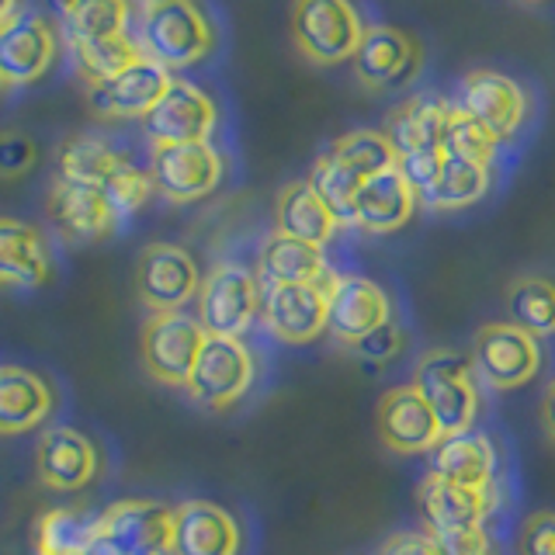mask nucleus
<instances>
[{
	"instance_id": "nucleus-31",
	"label": "nucleus",
	"mask_w": 555,
	"mask_h": 555,
	"mask_svg": "<svg viewBox=\"0 0 555 555\" xmlns=\"http://www.w3.org/2000/svg\"><path fill=\"white\" fill-rule=\"evenodd\" d=\"M507 323L528 330L531 337L555 334V282L542 274L514 278L507 288Z\"/></svg>"
},
{
	"instance_id": "nucleus-15",
	"label": "nucleus",
	"mask_w": 555,
	"mask_h": 555,
	"mask_svg": "<svg viewBox=\"0 0 555 555\" xmlns=\"http://www.w3.org/2000/svg\"><path fill=\"white\" fill-rule=\"evenodd\" d=\"M375 427L382 444L399 451V455H421V451H434V444L441 441L438 416L416 392V386H396L382 396Z\"/></svg>"
},
{
	"instance_id": "nucleus-49",
	"label": "nucleus",
	"mask_w": 555,
	"mask_h": 555,
	"mask_svg": "<svg viewBox=\"0 0 555 555\" xmlns=\"http://www.w3.org/2000/svg\"><path fill=\"white\" fill-rule=\"evenodd\" d=\"M0 87H4V80H0Z\"/></svg>"
},
{
	"instance_id": "nucleus-42",
	"label": "nucleus",
	"mask_w": 555,
	"mask_h": 555,
	"mask_svg": "<svg viewBox=\"0 0 555 555\" xmlns=\"http://www.w3.org/2000/svg\"><path fill=\"white\" fill-rule=\"evenodd\" d=\"M438 538L441 555H496L493 538L486 525H468V528H448V531H430Z\"/></svg>"
},
{
	"instance_id": "nucleus-40",
	"label": "nucleus",
	"mask_w": 555,
	"mask_h": 555,
	"mask_svg": "<svg viewBox=\"0 0 555 555\" xmlns=\"http://www.w3.org/2000/svg\"><path fill=\"white\" fill-rule=\"evenodd\" d=\"M347 347H351L361 361H372V364L392 361L399 351H403V330H399L396 320H386L382 326H375L372 334H364L361 340L347 344Z\"/></svg>"
},
{
	"instance_id": "nucleus-8",
	"label": "nucleus",
	"mask_w": 555,
	"mask_h": 555,
	"mask_svg": "<svg viewBox=\"0 0 555 555\" xmlns=\"http://www.w3.org/2000/svg\"><path fill=\"white\" fill-rule=\"evenodd\" d=\"M222 156L212 143H173L153 146L150 178L167 202H198L212 195L222 181Z\"/></svg>"
},
{
	"instance_id": "nucleus-17",
	"label": "nucleus",
	"mask_w": 555,
	"mask_h": 555,
	"mask_svg": "<svg viewBox=\"0 0 555 555\" xmlns=\"http://www.w3.org/2000/svg\"><path fill=\"white\" fill-rule=\"evenodd\" d=\"M392 320V302L375 282L361 274H330V320L326 330L344 344H354L375 326Z\"/></svg>"
},
{
	"instance_id": "nucleus-45",
	"label": "nucleus",
	"mask_w": 555,
	"mask_h": 555,
	"mask_svg": "<svg viewBox=\"0 0 555 555\" xmlns=\"http://www.w3.org/2000/svg\"><path fill=\"white\" fill-rule=\"evenodd\" d=\"M378 555H441V545L430 531L427 534H396L382 545Z\"/></svg>"
},
{
	"instance_id": "nucleus-3",
	"label": "nucleus",
	"mask_w": 555,
	"mask_h": 555,
	"mask_svg": "<svg viewBox=\"0 0 555 555\" xmlns=\"http://www.w3.org/2000/svg\"><path fill=\"white\" fill-rule=\"evenodd\" d=\"M364 35V22L351 0H295L292 39L312 63L354 60V49Z\"/></svg>"
},
{
	"instance_id": "nucleus-4",
	"label": "nucleus",
	"mask_w": 555,
	"mask_h": 555,
	"mask_svg": "<svg viewBox=\"0 0 555 555\" xmlns=\"http://www.w3.org/2000/svg\"><path fill=\"white\" fill-rule=\"evenodd\" d=\"M260 317V282L240 264H219L202 278L198 323L212 337H243Z\"/></svg>"
},
{
	"instance_id": "nucleus-38",
	"label": "nucleus",
	"mask_w": 555,
	"mask_h": 555,
	"mask_svg": "<svg viewBox=\"0 0 555 555\" xmlns=\"http://www.w3.org/2000/svg\"><path fill=\"white\" fill-rule=\"evenodd\" d=\"M496 139L486 132L476 118H468L465 112H459L451 104L448 121H444V139H441V150L444 156H459V160H473V164H493L496 156Z\"/></svg>"
},
{
	"instance_id": "nucleus-14",
	"label": "nucleus",
	"mask_w": 555,
	"mask_h": 555,
	"mask_svg": "<svg viewBox=\"0 0 555 555\" xmlns=\"http://www.w3.org/2000/svg\"><path fill=\"white\" fill-rule=\"evenodd\" d=\"M170 83L173 77L167 66L153 63L150 56H139L118 77L87 87V101L104 118H146L156 108V101L167 94Z\"/></svg>"
},
{
	"instance_id": "nucleus-22",
	"label": "nucleus",
	"mask_w": 555,
	"mask_h": 555,
	"mask_svg": "<svg viewBox=\"0 0 555 555\" xmlns=\"http://www.w3.org/2000/svg\"><path fill=\"white\" fill-rule=\"evenodd\" d=\"M416 202H421V195L410 188V181L399 173V167H389L361 184L358 198H354L351 225H358L364 233H375V236L396 233L413 219Z\"/></svg>"
},
{
	"instance_id": "nucleus-16",
	"label": "nucleus",
	"mask_w": 555,
	"mask_h": 555,
	"mask_svg": "<svg viewBox=\"0 0 555 555\" xmlns=\"http://www.w3.org/2000/svg\"><path fill=\"white\" fill-rule=\"evenodd\" d=\"M56 60V31L42 14H14L0 25V80L11 87L35 83Z\"/></svg>"
},
{
	"instance_id": "nucleus-10",
	"label": "nucleus",
	"mask_w": 555,
	"mask_h": 555,
	"mask_svg": "<svg viewBox=\"0 0 555 555\" xmlns=\"http://www.w3.org/2000/svg\"><path fill=\"white\" fill-rule=\"evenodd\" d=\"M260 320L285 344L317 340L330 320V274L309 285L260 288Z\"/></svg>"
},
{
	"instance_id": "nucleus-20",
	"label": "nucleus",
	"mask_w": 555,
	"mask_h": 555,
	"mask_svg": "<svg viewBox=\"0 0 555 555\" xmlns=\"http://www.w3.org/2000/svg\"><path fill=\"white\" fill-rule=\"evenodd\" d=\"M354 74L369 87H396L416 74L421 49L406 31L392 25H364V35L354 49Z\"/></svg>"
},
{
	"instance_id": "nucleus-2",
	"label": "nucleus",
	"mask_w": 555,
	"mask_h": 555,
	"mask_svg": "<svg viewBox=\"0 0 555 555\" xmlns=\"http://www.w3.org/2000/svg\"><path fill=\"white\" fill-rule=\"evenodd\" d=\"M413 386L438 416L441 438L468 434L479 416L476 364L459 351H427L416 364Z\"/></svg>"
},
{
	"instance_id": "nucleus-29",
	"label": "nucleus",
	"mask_w": 555,
	"mask_h": 555,
	"mask_svg": "<svg viewBox=\"0 0 555 555\" xmlns=\"http://www.w3.org/2000/svg\"><path fill=\"white\" fill-rule=\"evenodd\" d=\"M337 216L323 205L309 181H292L278 195V233L306 240L312 247H326L330 236L337 233Z\"/></svg>"
},
{
	"instance_id": "nucleus-36",
	"label": "nucleus",
	"mask_w": 555,
	"mask_h": 555,
	"mask_svg": "<svg viewBox=\"0 0 555 555\" xmlns=\"http://www.w3.org/2000/svg\"><path fill=\"white\" fill-rule=\"evenodd\" d=\"M98 534V517L83 511H49L35 531L39 555H80Z\"/></svg>"
},
{
	"instance_id": "nucleus-6",
	"label": "nucleus",
	"mask_w": 555,
	"mask_h": 555,
	"mask_svg": "<svg viewBox=\"0 0 555 555\" xmlns=\"http://www.w3.org/2000/svg\"><path fill=\"white\" fill-rule=\"evenodd\" d=\"M205 326L188 312H153L143 326V364L164 386H188L191 369L202 354Z\"/></svg>"
},
{
	"instance_id": "nucleus-32",
	"label": "nucleus",
	"mask_w": 555,
	"mask_h": 555,
	"mask_svg": "<svg viewBox=\"0 0 555 555\" xmlns=\"http://www.w3.org/2000/svg\"><path fill=\"white\" fill-rule=\"evenodd\" d=\"M486 191H490V167L459 160V156H444L438 181L430 184L424 202L430 208H438V212H455V208L476 205Z\"/></svg>"
},
{
	"instance_id": "nucleus-13",
	"label": "nucleus",
	"mask_w": 555,
	"mask_h": 555,
	"mask_svg": "<svg viewBox=\"0 0 555 555\" xmlns=\"http://www.w3.org/2000/svg\"><path fill=\"white\" fill-rule=\"evenodd\" d=\"M98 534L121 555H170L173 507L156 500H118L98 514Z\"/></svg>"
},
{
	"instance_id": "nucleus-33",
	"label": "nucleus",
	"mask_w": 555,
	"mask_h": 555,
	"mask_svg": "<svg viewBox=\"0 0 555 555\" xmlns=\"http://www.w3.org/2000/svg\"><path fill=\"white\" fill-rule=\"evenodd\" d=\"M121 160H126V153H118L98 135H69L60 146V181L101 188Z\"/></svg>"
},
{
	"instance_id": "nucleus-19",
	"label": "nucleus",
	"mask_w": 555,
	"mask_h": 555,
	"mask_svg": "<svg viewBox=\"0 0 555 555\" xmlns=\"http://www.w3.org/2000/svg\"><path fill=\"white\" fill-rule=\"evenodd\" d=\"M236 517L208 500H188L173 507V545L170 555H240Z\"/></svg>"
},
{
	"instance_id": "nucleus-37",
	"label": "nucleus",
	"mask_w": 555,
	"mask_h": 555,
	"mask_svg": "<svg viewBox=\"0 0 555 555\" xmlns=\"http://www.w3.org/2000/svg\"><path fill=\"white\" fill-rule=\"evenodd\" d=\"M330 153L337 156L340 164H347L361 181L375 178V173L396 167V150L389 143L386 132H375V129H354L340 135L334 146H330Z\"/></svg>"
},
{
	"instance_id": "nucleus-43",
	"label": "nucleus",
	"mask_w": 555,
	"mask_h": 555,
	"mask_svg": "<svg viewBox=\"0 0 555 555\" xmlns=\"http://www.w3.org/2000/svg\"><path fill=\"white\" fill-rule=\"evenodd\" d=\"M441 164H444V153L441 150H427V153H410V156H399L396 167L399 173L410 181V188L416 191V195H427L430 184L438 181V173H441Z\"/></svg>"
},
{
	"instance_id": "nucleus-24",
	"label": "nucleus",
	"mask_w": 555,
	"mask_h": 555,
	"mask_svg": "<svg viewBox=\"0 0 555 555\" xmlns=\"http://www.w3.org/2000/svg\"><path fill=\"white\" fill-rule=\"evenodd\" d=\"M52 386L28 369L0 364V434H25L52 413Z\"/></svg>"
},
{
	"instance_id": "nucleus-30",
	"label": "nucleus",
	"mask_w": 555,
	"mask_h": 555,
	"mask_svg": "<svg viewBox=\"0 0 555 555\" xmlns=\"http://www.w3.org/2000/svg\"><path fill=\"white\" fill-rule=\"evenodd\" d=\"M66 42H108L129 35V0H56Z\"/></svg>"
},
{
	"instance_id": "nucleus-27",
	"label": "nucleus",
	"mask_w": 555,
	"mask_h": 555,
	"mask_svg": "<svg viewBox=\"0 0 555 555\" xmlns=\"http://www.w3.org/2000/svg\"><path fill=\"white\" fill-rule=\"evenodd\" d=\"M448 112H451V104L444 98H430V94H416L399 104L386 126V135L396 150V160L399 156H410V153L441 150Z\"/></svg>"
},
{
	"instance_id": "nucleus-5",
	"label": "nucleus",
	"mask_w": 555,
	"mask_h": 555,
	"mask_svg": "<svg viewBox=\"0 0 555 555\" xmlns=\"http://www.w3.org/2000/svg\"><path fill=\"white\" fill-rule=\"evenodd\" d=\"M254 382V354L240 337H212L202 344V354L188 378V392L195 403L208 410H225L250 389Z\"/></svg>"
},
{
	"instance_id": "nucleus-18",
	"label": "nucleus",
	"mask_w": 555,
	"mask_h": 555,
	"mask_svg": "<svg viewBox=\"0 0 555 555\" xmlns=\"http://www.w3.org/2000/svg\"><path fill=\"white\" fill-rule=\"evenodd\" d=\"M35 473L56 493L83 490L98 476V448L74 427H52L35 444Z\"/></svg>"
},
{
	"instance_id": "nucleus-28",
	"label": "nucleus",
	"mask_w": 555,
	"mask_h": 555,
	"mask_svg": "<svg viewBox=\"0 0 555 555\" xmlns=\"http://www.w3.org/2000/svg\"><path fill=\"white\" fill-rule=\"evenodd\" d=\"M493 465L496 451L490 438H482L476 430L459 434V438H441L430 451V473L448 482L468 486V490H490Z\"/></svg>"
},
{
	"instance_id": "nucleus-41",
	"label": "nucleus",
	"mask_w": 555,
	"mask_h": 555,
	"mask_svg": "<svg viewBox=\"0 0 555 555\" xmlns=\"http://www.w3.org/2000/svg\"><path fill=\"white\" fill-rule=\"evenodd\" d=\"M39 160V146L25 132H0V178H22Z\"/></svg>"
},
{
	"instance_id": "nucleus-9",
	"label": "nucleus",
	"mask_w": 555,
	"mask_h": 555,
	"mask_svg": "<svg viewBox=\"0 0 555 555\" xmlns=\"http://www.w3.org/2000/svg\"><path fill=\"white\" fill-rule=\"evenodd\" d=\"M219 121L216 101L208 98L198 83L178 80L167 87V94L156 101V108L143 118V132L153 146L173 143H208Z\"/></svg>"
},
{
	"instance_id": "nucleus-26",
	"label": "nucleus",
	"mask_w": 555,
	"mask_h": 555,
	"mask_svg": "<svg viewBox=\"0 0 555 555\" xmlns=\"http://www.w3.org/2000/svg\"><path fill=\"white\" fill-rule=\"evenodd\" d=\"M421 507L427 514L430 531H448V528H468V525H482L486 514L493 511L490 490H468V486L448 482L441 476L427 473L421 490Z\"/></svg>"
},
{
	"instance_id": "nucleus-48",
	"label": "nucleus",
	"mask_w": 555,
	"mask_h": 555,
	"mask_svg": "<svg viewBox=\"0 0 555 555\" xmlns=\"http://www.w3.org/2000/svg\"><path fill=\"white\" fill-rule=\"evenodd\" d=\"M17 11V0H0V25H8Z\"/></svg>"
},
{
	"instance_id": "nucleus-47",
	"label": "nucleus",
	"mask_w": 555,
	"mask_h": 555,
	"mask_svg": "<svg viewBox=\"0 0 555 555\" xmlns=\"http://www.w3.org/2000/svg\"><path fill=\"white\" fill-rule=\"evenodd\" d=\"M80 555H121L112 542H108V538H101V534H94L91 538V545H87Z\"/></svg>"
},
{
	"instance_id": "nucleus-46",
	"label": "nucleus",
	"mask_w": 555,
	"mask_h": 555,
	"mask_svg": "<svg viewBox=\"0 0 555 555\" xmlns=\"http://www.w3.org/2000/svg\"><path fill=\"white\" fill-rule=\"evenodd\" d=\"M542 424H545V430L555 438V378L545 386V392H542Z\"/></svg>"
},
{
	"instance_id": "nucleus-44",
	"label": "nucleus",
	"mask_w": 555,
	"mask_h": 555,
	"mask_svg": "<svg viewBox=\"0 0 555 555\" xmlns=\"http://www.w3.org/2000/svg\"><path fill=\"white\" fill-rule=\"evenodd\" d=\"M517 555H555V514L542 511L525 520L517 538Z\"/></svg>"
},
{
	"instance_id": "nucleus-21",
	"label": "nucleus",
	"mask_w": 555,
	"mask_h": 555,
	"mask_svg": "<svg viewBox=\"0 0 555 555\" xmlns=\"http://www.w3.org/2000/svg\"><path fill=\"white\" fill-rule=\"evenodd\" d=\"M49 219L69 243H94L101 236L115 233V212L104 202L101 188L91 184H74V181H56L49 191Z\"/></svg>"
},
{
	"instance_id": "nucleus-39",
	"label": "nucleus",
	"mask_w": 555,
	"mask_h": 555,
	"mask_svg": "<svg viewBox=\"0 0 555 555\" xmlns=\"http://www.w3.org/2000/svg\"><path fill=\"white\" fill-rule=\"evenodd\" d=\"M153 191H156V184H153V178H150V170L135 167V164L129 160V156L115 167L112 178L101 184V195H104V202L112 205V212H115L118 222H121V219H129V216H135L139 208H143V205L153 198Z\"/></svg>"
},
{
	"instance_id": "nucleus-23",
	"label": "nucleus",
	"mask_w": 555,
	"mask_h": 555,
	"mask_svg": "<svg viewBox=\"0 0 555 555\" xmlns=\"http://www.w3.org/2000/svg\"><path fill=\"white\" fill-rule=\"evenodd\" d=\"M49 274H52V257L39 225L0 216V285L39 288L49 282Z\"/></svg>"
},
{
	"instance_id": "nucleus-34",
	"label": "nucleus",
	"mask_w": 555,
	"mask_h": 555,
	"mask_svg": "<svg viewBox=\"0 0 555 555\" xmlns=\"http://www.w3.org/2000/svg\"><path fill=\"white\" fill-rule=\"evenodd\" d=\"M69 56H74L77 74L87 80V87H94L118 77L121 69H129L143 56V49L129 35H118V39L108 42H69Z\"/></svg>"
},
{
	"instance_id": "nucleus-11",
	"label": "nucleus",
	"mask_w": 555,
	"mask_h": 555,
	"mask_svg": "<svg viewBox=\"0 0 555 555\" xmlns=\"http://www.w3.org/2000/svg\"><path fill=\"white\" fill-rule=\"evenodd\" d=\"M139 299L150 312H178L202 288L195 257L173 243H150L135 268Z\"/></svg>"
},
{
	"instance_id": "nucleus-1",
	"label": "nucleus",
	"mask_w": 555,
	"mask_h": 555,
	"mask_svg": "<svg viewBox=\"0 0 555 555\" xmlns=\"http://www.w3.org/2000/svg\"><path fill=\"white\" fill-rule=\"evenodd\" d=\"M139 49L167 69L202 63L216 46V28L198 0H143Z\"/></svg>"
},
{
	"instance_id": "nucleus-35",
	"label": "nucleus",
	"mask_w": 555,
	"mask_h": 555,
	"mask_svg": "<svg viewBox=\"0 0 555 555\" xmlns=\"http://www.w3.org/2000/svg\"><path fill=\"white\" fill-rule=\"evenodd\" d=\"M312 188H317V195L323 198V205L330 208V212L337 216L340 225H351L354 222V198H358V191H361V178L358 173L340 164L334 153H323L317 164H312V173L306 178Z\"/></svg>"
},
{
	"instance_id": "nucleus-7",
	"label": "nucleus",
	"mask_w": 555,
	"mask_h": 555,
	"mask_svg": "<svg viewBox=\"0 0 555 555\" xmlns=\"http://www.w3.org/2000/svg\"><path fill=\"white\" fill-rule=\"evenodd\" d=\"M476 375L500 392L520 389L542 369V347L538 337L514 323H486L476 334Z\"/></svg>"
},
{
	"instance_id": "nucleus-25",
	"label": "nucleus",
	"mask_w": 555,
	"mask_h": 555,
	"mask_svg": "<svg viewBox=\"0 0 555 555\" xmlns=\"http://www.w3.org/2000/svg\"><path fill=\"white\" fill-rule=\"evenodd\" d=\"M326 260L323 247H312L306 240H295L285 233H271L264 240L257 257V282L260 288H274V285H309V282H323Z\"/></svg>"
},
{
	"instance_id": "nucleus-12",
	"label": "nucleus",
	"mask_w": 555,
	"mask_h": 555,
	"mask_svg": "<svg viewBox=\"0 0 555 555\" xmlns=\"http://www.w3.org/2000/svg\"><path fill=\"white\" fill-rule=\"evenodd\" d=\"M455 108L465 112L468 118H476L496 143H507L525 126L528 98L511 77L496 74V69H473L459 83Z\"/></svg>"
}]
</instances>
